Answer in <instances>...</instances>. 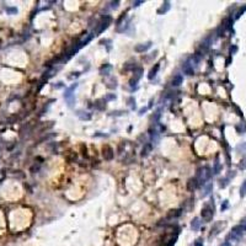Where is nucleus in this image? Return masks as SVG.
<instances>
[{
	"instance_id": "20e7f679",
	"label": "nucleus",
	"mask_w": 246,
	"mask_h": 246,
	"mask_svg": "<svg viewBox=\"0 0 246 246\" xmlns=\"http://www.w3.org/2000/svg\"><path fill=\"white\" fill-rule=\"evenodd\" d=\"M198 226H199V220H198V219H194L193 223H192V229H193V230H197Z\"/></svg>"
},
{
	"instance_id": "39448f33",
	"label": "nucleus",
	"mask_w": 246,
	"mask_h": 246,
	"mask_svg": "<svg viewBox=\"0 0 246 246\" xmlns=\"http://www.w3.org/2000/svg\"><path fill=\"white\" fill-rule=\"evenodd\" d=\"M194 246H203V243H202V240L201 239H198L197 241L194 243Z\"/></svg>"
},
{
	"instance_id": "f257e3e1",
	"label": "nucleus",
	"mask_w": 246,
	"mask_h": 246,
	"mask_svg": "<svg viewBox=\"0 0 246 246\" xmlns=\"http://www.w3.org/2000/svg\"><path fill=\"white\" fill-rule=\"evenodd\" d=\"M150 46H152V43H150V42L145 43V46H144V44H143V46H137V47H135V51H137V52H143V51H147V49L150 47Z\"/></svg>"
},
{
	"instance_id": "7ed1b4c3",
	"label": "nucleus",
	"mask_w": 246,
	"mask_h": 246,
	"mask_svg": "<svg viewBox=\"0 0 246 246\" xmlns=\"http://www.w3.org/2000/svg\"><path fill=\"white\" fill-rule=\"evenodd\" d=\"M181 83H182V76L181 75H176L175 78H174V80H172V85H174V86L180 85Z\"/></svg>"
},
{
	"instance_id": "f03ea898",
	"label": "nucleus",
	"mask_w": 246,
	"mask_h": 246,
	"mask_svg": "<svg viewBox=\"0 0 246 246\" xmlns=\"http://www.w3.org/2000/svg\"><path fill=\"white\" fill-rule=\"evenodd\" d=\"M159 68H160V65L156 64V65H155V68H153V69L150 70V73H149V79H153L154 76L156 75V71L159 70Z\"/></svg>"
},
{
	"instance_id": "423d86ee",
	"label": "nucleus",
	"mask_w": 246,
	"mask_h": 246,
	"mask_svg": "<svg viewBox=\"0 0 246 246\" xmlns=\"http://www.w3.org/2000/svg\"><path fill=\"white\" fill-rule=\"evenodd\" d=\"M142 3H143V1H135V3H134V5H135V6H138L139 4H142Z\"/></svg>"
}]
</instances>
